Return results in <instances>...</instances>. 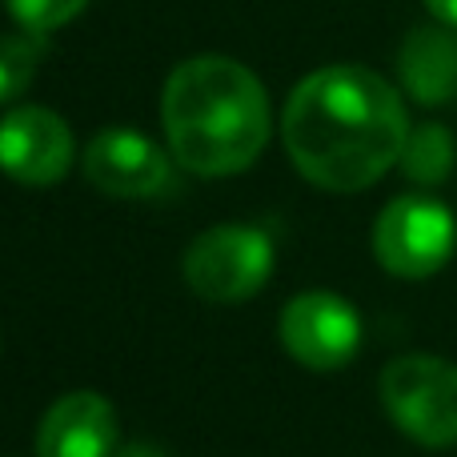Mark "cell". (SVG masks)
<instances>
[{
    "label": "cell",
    "mask_w": 457,
    "mask_h": 457,
    "mask_svg": "<svg viewBox=\"0 0 457 457\" xmlns=\"http://www.w3.org/2000/svg\"><path fill=\"white\" fill-rule=\"evenodd\" d=\"M281 141L309 185L325 193H361L402 161L410 112L381 72L365 64H329L289 93Z\"/></svg>",
    "instance_id": "cell-1"
},
{
    "label": "cell",
    "mask_w": 457,
    "mask_h": 457,
    "mask_svg": "<svg viewBox=\"0 0 457 457\" xmlns=\"http://www.w3.org/2000/svg\"><path fill=\"white\" fill-rule=\"evenodd\" d=\"M161 125L173 161L193 177H237L273 133L269 93L233 56H189L165 80Z\"/></svg>",
    "instance_id": "cell-2"
},
{
    "label": "cell",
    "mask_w": 457,
    "mask_h": 457,
    "mask_svg": "<svg viewBox=\"0 0 457 457\" xmlns=\"http://www.w3.org/2000/svg\"><path fill=\"white\" fill-rule=\"evenodd\" d=\"M381 405L410 442L426 450L457 445V365L437 353H405L381 370Z\"/></svg>",
    "instance_id": "cell-3"
},
{
    "label": "cell",
    "mask_w": 457,
    "mask_h": 457,
    "mask_svg": "<svg viewBox=\"0 0 457 457\" xmlns=\"http://www.w3.org/2000/svg\"><path fill=\"white\" fill-rule=\"evenodd\" d=\"M273 237L257 225H213L189 241L181 277L209 305H241L273 277Z\"/></svg>",
    "instance_id": "cell-4"
},
{
    "label": "cell",
    "mask_w": 457,
    "mask_h": 457,
    "mask_svg": "<svg viewBox=\"0 0 457 457\" xmlns=\"http://www.w3.org/2000/svg\"><path fill=\"white\" fill-rule=\"evenodd\" d=\"M457 253V217L429 193L394 197L373 221V257L389 277L426 281Z\"/></svg>",
    "instance_id": "cell-5"
},
{
    "label": "cell",
    "mask_w": 457,
    "mask_h": 457,
    "mask_svg": "<svg viewBox=\"0 0 457 457\" xmlns=\"http://www.w3.org/2000/svg\"><path fill=\"white\" fill-rule=\"evenodd\" d=\"M277 337L301 370L333 373L357 357L365 325L349 297L333 289H305L285 301L277 317Z\"/></svg>",
    "instance_id": "cell-6"
},
{
    "label": "cell",
    "mask_w": 457,
    "mask_h": 457,
    "mask_svg": "<svg viewBox=\"0 0 457 457\" xmlns=\"http://www.w3.org/2000/svg\"><path fill=\"white\" fill-rule=\"evenodd\" d=\"M80 169L96 193L120 201H153L173 185V153L125 125L101 129L88 141Z\"/></svg>",
    "instance_id": "cell-7"
},
{
    "label": "cell",
    "mask_w": 457,
    "mask_h": 457,
    "mask_svg": "<svg viewBox=\"0 0 457 457\" xmlns=\"http://www.w3.org/2000/svg\"><path fill=\"white\" fill-rule=\"evenodd\" d=\"M77 157V141L64 117L40 104H21V109L0 117V173L29 189H48L64 181Z\"/></svg>",
    "instance_id": "cell-8"
},
{
    "label": "cell",
    "mask_w": 457,
    "mask_h": 457,
    "mask_svg": "<svg viewBox=\"0 0 457 457\" xmlns=\"http://www.w3.org/2000/svg\"><path fill=\"white\" fill-rule=\"evenodd\" d=\"M120 450V418L96 389L56 397L37 426V457H112Z\"/></svg>",
    "instance_id": "cell-9"
},
{
    "label": "cell",
    "mask_w": 457,
    "mask_h": 457,
    "mask_svg": "<svg viewBox=\"0 0 457 457\" xmlns=\"http://www.w3.org/2000/svg\"><path fill=\"white\" fill-rule=\"evenodd\" d=\"M397 80L410 101L437 109L457 101V29L442 21L418 24L397 48Z\"/></svg>",
    "instance_id": "cell-10"
},
{
    "label": "cell",
    "mask_w": 457,
    "mask_h": 457,
    "mask_svg": "<svg viewBox=\"0 0 457 457\" xmlns=\"http://www.w3.org/2000/svg\"><path fill=\"white\" fill-rule=\"evenodd\" d=\"M453 165H457V145H453L450 129L434 125V120L410 129V141H405L397 169H402L413 185H421V189H437V185L450 181Z\"/></svg>",
    "instance_id": "cell-11"
},
{
    "label": "cell",
    "mask_w": 457,
    "mask_h": 457,
    "mask_svg": "<svg viewBox=\"0 0 457 457\" xmlns=\"http://www.w3.org/2000/svg\"><path fill=\"white\" fill-rule=\"evenodd\" d=\"M45 56V37L37 32H4L0 37V104L16 101L32 85Z\"/></svg>",
    "instance_id": "cell-12"
},
{
    "label": "cell",
    "mask_w": 457,
    "mask_h": 457,
    "mask_svg": "<svg viewBox=\"0 0 457 457\" xmlns=\"http://www.w3.org/2000/svg\"><path fill=\"white\" fill-rule=\"evenodd\" d=\"M85 4L88 0H8V12L24 32L48 37V32L64 29L69 21H77Z\"/></svg>",
    "instance_id": "cell-13"
},
{
    "label": "cell",
    "mask_w": 457,
    "mask_h": 457,
    "mask_svg": "<svg viewBox=\"0 0 457 457\" xmlns=\"http://www.w3.org/2000/svg\"><path fill=\"white\" fill-rule=\"evenodd\" d=\"M112 457H169L161 445H153V442H129V445H120Z\"/></svg>",
    "instance_id": "cell-14"
},
{
    "label": "cell",
    "mask_w": 457,
    "mask_h": 457,
    "mask_svg": "<svg viewBox=\"0 0 457 457\" xmlns=\"http://www.w3.org/2000/svg\"><path fill=\"white\" fill-rule=\"evenodd\" d=\"M426 8L434 12V21L453 24V29H457V0H426Z\"/></svg>",
    "instance_id": "cell-15"
}]
</instances>
